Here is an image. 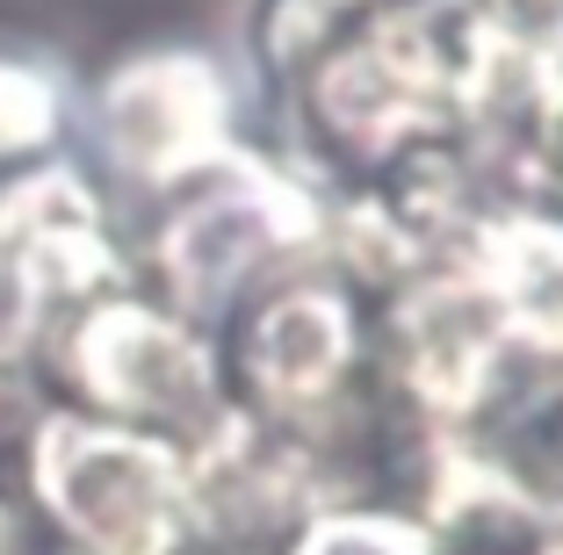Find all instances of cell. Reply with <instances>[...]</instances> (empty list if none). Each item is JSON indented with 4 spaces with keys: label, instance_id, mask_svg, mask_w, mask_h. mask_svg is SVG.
Listing matches in <instances>:
<instances>
[{
    "label": "cell",
    "instance_id": "cell-9",
    "mask_svg": "<svg viewBox=\"0 0 563 555\" xmlns=\"http://www.w3.org/2000/svg\"><path fill=\"white\" fill-rule=\"evenodd\" d=\"M289 555H433V541L390 512H332V520L303 526Z\"/></svg>",
    "mask_w": 563,
    "mask_h": 555
},
{
    "label": "cell",
    "instance_id": "cell-2",
    "mask_svg": "<svg viewBox=\"0 0 563 555\" xmlns=\"http://www.w3.org/2000/svg\"><path fill=\"white\" fill-rule=\"evenodd\" d=\"M66 390L80 419H109L131 433H196L217 419V368L210 346L181 318L152 311L137 296H95L58 340Z\"/></svg>",
    "mask_w": 563,
    "mask_h": 555
},
{
    "label": "cell",
    "instance_id": "cell-1",
    "mask_svg": "<svg viewBox=\"0 0 563 555\" xmlns=\"http://www.w3.org/2000/svg\"><path fill=\"white\" fill-rule=\"evenodd\" d=\"M30 484L87 555H174L196 512V476L159 433L80 411L36 425Z\"/></svg>",
    "mask_w": 563,
    "mask_h": 555
},
{
    "label": "cell",
    "instance_id": "cell-5",
    "mask_svg": "<svg viewBox=\"0 0 563 555\" xmlns=\"http://www.w3.org/2000/svg\"><path fill=\"white\" fill-rule=\"evenodd\" d=\"M0 260L36 296H101L117 281V245L101 202L73 166H30L0 188Z\"/></svg>",
    "mask_w": 563,
    "mask_h": 555
},
{
    "label": "cell",
    "instance_id": "cell-10",
    "mask_svg": "<svg viewBox=\"0 0 563 555\" xmlns=\"http://www.w3.org/2000/svg\"><path fill=\"white\" fill-rule=\"evenodd\" d=\"M36 311H44V296H36L30 281L15 275V267L0 260V360H15L22 346H30V332H36Z\"/></svg>",
    "mask_w": 563,
    "mask_h": 555
},
{
    "label": "cell",
    "instance_id": "cell-7",
    "mask_svg": "<svg viewBox=\"0 0 563 555\" xmlns=\"http://www.w3.org/2000/svg\"><path fill=\"white\" fill-rule=\"evenodd\" d=\"M484 275H492L498 325L563 346V231L556 224H534V217L506 224L484 245Z\"/></svg>",
    "mask_w": 563,
    "mask_h": 555
},
{
    "label": "cell",
    "instance_id": "cell-6",
    "mask_svg": "<svg viewBox=\"0 0 563 555\" xmlns=\"http://www.w3.org/2000/svg\"><path fill=\"white\" fill-rule=\"evenodd\" d=\"M354 360V318L332 289H282L246 318V382L267 411H318Z\"/></svg>",
    "mask_w": 563,
    "mask_h": 555
},
{
    "label": "cell",
    "instance_id": "cell-4",
    "mask_svg": "<svg viewBox=\"0 0 563 555\" xmlns=\"http://www.w3.org/2000/svg\"><path fill=\"white\" fill-rule=\"evenodd\" d=\"M196 196L174 210L159 238V260L166 281L181 303H217L232 296L253 267L275 253V245H303L311 238V210L297 202V188H282L275 174L246 159H224L210 166L202 180H188Z\"/></svg>",
    "mask_w": 563,
    "mask_h": 555
},
{
    "label": "cell",
    "instance_id": "cell-8",
    "mask_svg": "<svg viewBox=\"0 0 563 555\" xmlns=\"http://www.w3.org/2000/svg\"><path fill=\"white\" fill-rule=\"evenodd\" d=\"M66 109V73H51L44 58H22V51H0V166L58 145Z\"/></svg>",
    "mask_w": 563,
    "mask_h": 555
},
{
    "label": "cell",
    "instance_id": "cell-3",
    "mask_svg": "<svg viewBox=\"0 0 563 555\" xmlns=\"http://www.w3.org/2000/svg\"><path fill=\"white\" fill-rule=\"evenodd\" d=\"M101 159L137 188H188L232 159V87L210 51H137L95 95Z\"/></svg>",
    "mask_w": 563,
    "mask_h": 555
}]
</instances>
